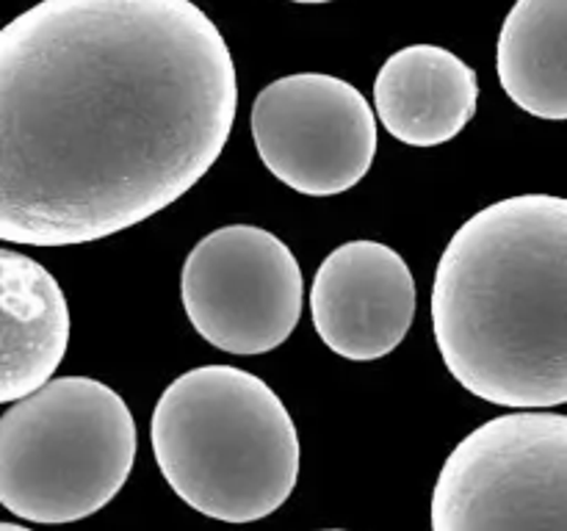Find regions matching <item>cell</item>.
Listing matches in <instances>:
<instances>
[{
  "label": "cell",
  "mask_w": 567,
  "mask_h": 531,
  "mask_svg": "<svg viewBox=\"0 0 567 531\" xmlns=\"http://www.w3.org/2000/svg\"><path fill=\"white\" fill-rule=\"evenodd\" d=\"M0 531H31V529H25V525H20V523H9V520H6V523H0Z\"/></svg>",
  "instance_id": "12"
},
{
  "label": "cell",
  "mask_w": 567,
  "mask_h": 531,
  "mask_svg": "<svg viewBox=\"0 0 567 531\" xmlns=\"http://www.w3.org/2000/svg\"><path fill=\"white\" fill-rule=\"evenodd\" d=\"M319 531H347V529H319Z\"/></svg>",
  "instance_id": "14"
},
{
  "label": "cell",
  "mask_w": 567,
  "mask_h": 531,
  "mask_svg": "<svg viewBox=\"0 0 567 531\" xmlns=\"http://www.w3.org/2000/svg\"><path fill=\"white\" fill-rule=\"evenodd\" d=\"M252 138L266 169L305 197H336L369 175L377 114L343 77L297 72L260 88Z\"/></svg>",
  "instance_id": "7"
},
{
  "label": "cell",
  "mask_w": 567,
  "mask_h": 531,
  "mask_svg": "<svg viewBox=\"0 0 567 531\" xmlns=\"http://www.w3.org/2000/svg\"><path fill=\"white\" fill-rule=\"evenodd\" d=\"M181 296L194 330L227 354L255 357L282 346L302 315L297 254L275 232L230 225L188 252Z\"/></svg>",
  "instance_id": "6"
},
{
  "label": "cell",
  "mask_w": 567,
  "mask_h": 531,
  "mask_svg": "<svg viewBox=\"0 0 567 531\" xmlns=\"http://www.w3.org/2000/svg\"><path fill=\"white\" fill-rule=\"evenodd\" d=\"M480 81L474 66L441 44H410L380 66L377 116L410 147H437L465 131L476 114Z\"/></svg>",
  "instance_id": "9"
},
{
  "label": "cell",
  "mask_w": 567,
  "mask_h": 531,
  "mask_svg": "<svg viewBox=\"0 0 567 531\" xmlns=\"http://www.w3.org/2000/svg\"><path fill=\"white\" fill-rule=\"evenodd\" d=\"M496 66L520 111L567 119V0H518L498 33Z\"/></svg>",
  "instance_id": "11"
},
{
  "label": "cell",
  "mask_w": 567,
  "mask_h": 531,
  "mask_svg": "<svg viewBox=\"0 0 567 531\" xmlns=\"http://www.w3.org/2000/svg\"><path fill=\"white\" fill-rule=\"evenodd\" d=\"M291 3H332V0H291Z\"/></svg>",
  "instance_id": "13"
},
{
  "label": "cell",
  "mask_w": 567,
  "mask_h": 531,
  "mask_svg": "<svg viewBox=\"0 0 567 531\" xmlns=\"http://www.w3.org/2000/svg\"><path fill=\"white\" fill-rule=\"evenodd\" d=\"M133 459L136 420L114 387L50 379L0 418V503L31 523H75L114 501Z\"/></svg>",
  "instance_id": "4"
},
{
  "label": "cell",
  "mask_w": 567,
  "mask_h": 531,
  "mask_svg": "<svg viewBox=\"0 0 567 531\" xmlns=\"http://www.w3.org/2000/svg\"><path fill=\"white\" fill-rule=\"evenodd\" d=\"M150 442L177 498L221 523H255L291 498L299 435L282 398L236 365L177 376L153 409Z\"/></svg>",
  "instance_id": "3"
},
{
  "label": "cell",
  "mask_w": 567,
  "mask_h": 531,
  "mask_svg": "<svg viewBox=\"0 0 567 531\" xmlns=\"http://www.w3.org/2000/svg\"><path fill=\"white\" fill-rule=\"evenodd\" d=\"M321 341L343 360L391 354L415 319V280L402 254L380 241H349L321 260L310 285Z\"/></svg>",
  "instance_id": "8"
},
{
  "label": "cell",
  "mask_w": 567,
  "mask_h": 531,
  "mask_svg": "<svg viewBox=\"0 0 567 531\" xmlns=\"http://www.w3.org/2000/svg\"><path fill=\"white\" fill-rule=\"evenodd\" d=\"M432 531H567V415H502L443 462Z\"/></svg>",
  "instance_id": "5"
},
{
  "label": "cell",
  "mask_w": 567,
  "mask_h": 531,
  "mask_svg": "<svg viewBox=\"0 0 567 531\" xmlns=\"http://www.w3.org/2000/svg\"><path fill=\"white\" fill-rule=\"evenodd\" d=\"M0 402L14 404L50 382L70 346V304L59 280L28 254L0 249Z\"/></svg>",
  "instance_id": "10"
},
{
  "label": "cell",
  "mask_w": 567,
  "mask_h": 531,
  "mask_svg": "<svg viewBox=\"0 0 567 531\" xmlns=\"http://www.w3.org/2000/svg\"><path fill=\"white\" fill-rule=\"evenodd\" d=\"M432 330L476 398L567 404V199L520 194L471 216L437 263Z\"/></svg>",
  "instance_id": "2"
},
{
  "label": "cell",
  "mask_w": 567,
  "mask_h": 531,
  "mask_svg": "<svg viewBox=\"0 0 567 531\" xmlns=\"http://www.w3.org/2000/svg\"><path fill=\"white\" fill-rule=\"evenodd\" d=\"M238 81L192 0H42L0 31V238L72 247L192 191Z\"/></svg>",
  "instance_id": "1"
}]
</instances>
